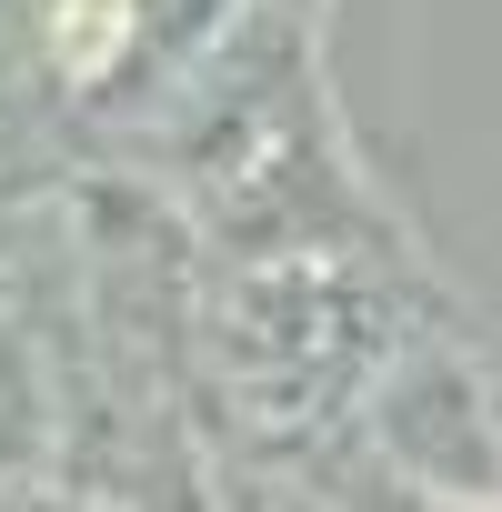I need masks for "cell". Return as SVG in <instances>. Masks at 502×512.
<instances>
[{
    "label": "cell",
    "mask_w": 502,
    "mask_h": 512,
    "mask_svg": "<svg viewBox=\"0 0 502 512\" xmlns=\"http://www.w3.org/2000/svg\"><path fill=\"white\" fill-rule=\"evenodd\" d=\"M492 412H502V382H492Z\"/></svg>",
    "instance_id": "cell-2"
},
{
    "label": "cell",
    "mask_w": 502,
    "mask_h": 512,
    "mask_svg": "<svg viewBox=\"0 0 502 512\" xmlns=\"http://www.w3.org/2000/svg\"><path fill=\"white\" fill-rule=\"evenodd\" d=\"M372 422H382V452L412 492L502 502V412H492V382H472V362H452V352L392 362Z\"/></svg>",
    "instance_id": "cell-1"
}]
</instances>
